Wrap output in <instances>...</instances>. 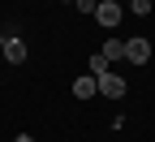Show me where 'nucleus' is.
<instances>
[{"mask_svg":"<svg viewBox=\"0 0 155 142\" xmlns=\"http://www.w3.org/2000/svg\"><path fill=\"white\" fill-rule=\"evenodd\" d=\"M121 17H125V5H121V0H99L95 22H99L104 30H116V26H121Z\"/></svg>","mask_w":155,"mask_h":142,"instance_id":"1","label":"nucleus"},{"mask_svg":"<svg viewBox=\"0 0 155 142\" xmlns=\"http://www.w3.org/2000/svg\"><path fill=\"white\" fill-rule=\"evenodd\" d=\"M95 82H99V95H104V99H125V91H129V86H125V78H121V73H112V69L99 73Z\"/></svg>","mask_w":155,"mask_h":142,"instance_id":"2","label":"nucleus"},{"mask_svg":"<svg viewBox=\"0 0 155 142\" xmlns=\"http://www.w3.org/2000/svg\"><path fill=\"white\" fill-rule=\"evenodd\" d=\"M125 60H129V65H147V60H151V39H142V35L125 39Z\"/></svg>","mask_w":155,"mask_h":142,"instance_id":"3","label":"nucleus"},{"mask_svg":"<svg viewBox=\"0 0 155 142\" xmlns=\"http://www.w3.org/2000/svg\"><path fill=\"white\" fill-rule=\"evenodd\" d=\"M26 56H30V52H26V39L9 35V39H5V60H9V65H22Z\"/></svg>","mask_w":155,"mask_h":142,"instance_id":"4","label":"nucleus"},{"mask_svg":"<svg viewBox=\"0 0 155 142\" xmlns=\"http://www.w3.org/2000/svg\"><path fill=\"white\" fill-rule=\"evenodd\" d=\"M95 95H99L95 73H78V82H73V99H95Z\"/></svg>","mask_w":155,"mask_h":142,"instance_id":"5","label":"nucleus"},{"mask_svg":"<svg viewBox=\"0 0 155 142\" xmlns=\"http://www.w3.org/2000/svg\"><path fill=\"white\" fill-rule=\"evenodd\" d=\"M104 60L112 65V60H125V39H108L104 43Z\"/></svg>","mask_w":155,"mask_h":142,"instance_id":"6","label":"nucleus"},{"mask_svg":"<svg viewBox=\"0 0 155 142\" xmlns=\"http://www.w3.org/2000/svg\"><path fill=\"white\" fill-rule=\"evenodd\" d=\"M86 69H91V73H95V78H99V73H108V69H112V65H108V60H104V52H95V56H91V60H86Z\"/></svg>","mask_w":155,"mask_h":142,"instance_id":"7","label":"nucleus"},{"mask_svg":"<svg viewBox=\"0 0 155 142\" xmlns=\"http://www.w3.org/2000/svg\"><path fill=\"white\" fill-rule=\"evenodd\" d=\"M129 13H138V17H147V13H151V0H129Z\"/></svg>","mask_w":155,"mask_h":142,"instance_id":"8","label":"nucleus"},{"mask_svg":"<svg viewBox=\"0 0 155 142\" xmlns=\"http://www.w3.org/2000/svg\"><path fill=\"white\" fill-rule=\"evenodd\" d=\"M73 5H78V13H95V9H99V0H73Z\"/></svg>","mask_w":155,"mask_h":142,"instance_id":"9","label":"nucleus"},{"mask_svg":"<svg viewBox=\"0 0 155 142\" xmlns=\"http://www.w3.org/2000/svg\"><path fill=\"white\" fill-rule=\"evenodd\" d=\"M13 142H35V138H30V134H17V138H13Z\"/></svg>","mask_w":155,"mask_h":142,"instance_id":"10","label":"nucleus"},{"mask_svg":"<svg viewBox=\"0 0 155 142\" xmlns=\"http://www.w3.org/2000/svg\"><path fill=\"white\" fill-rule=\"evenodd\" d=\"M0 52H5V35H0Z\"/></svg>","mask_w":155,"mask_h":142,"instance_id":"11","label":"nucleus"},{"mask_svg":"<svg viewBox=\"0 0 155 142\" xmlns=\"http://www.w3.org/2000/svg\"><path fill=\"white\" fill-rule=\"evenodd\" d=\"M65 5H73V0H65Z\"/></svg>","mask_w":155,"mask_h":142,"instance_id":"12","label":"nucleus"},{"mask_svg":"<svg viewBox=\"0 0 155 142\" xmlns=\"http://www.w3.org/2000/svg\"><path fill=\"white\" fill-rule=\"evenodd\" d=\"M121 5H129V0H121Z\"/></svg>","mask_w":155,"mask_h":142,"instance_id":"13","label":"nucleus"}]
</instances>
